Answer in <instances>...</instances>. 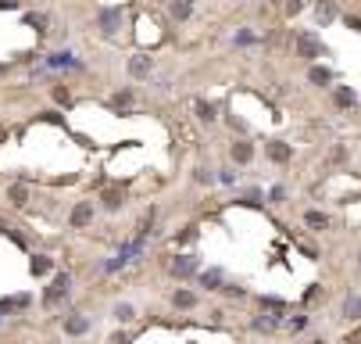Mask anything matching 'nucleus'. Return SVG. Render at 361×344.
I'll return each instance as SVG.
<instances>
[{"instance_id":"4","label":"nucleus","mask_w":361,"mask_h":344,"mask_svg":"<svg viewBox=\"0 0 361 344\" xmlns=\"http://www.w3.org/2000/svg\"><path fill=\"white\" fill-rule=\"evenodd\" d=\"M86 326H90V323H86L83 316H72V319L65 323V330H68V333H86Z\"/></svg>"},{"instance_id":"2","label":"nucleus","mask_w":361,"mask_h":344,"mask_svg":"<svg viewBox=\"0 0 361 344\" xmlns=\"http://www.w3.org/2000/svg\"><path fill=\"white\" fill-rule=\"evenodd\" d=\"M68 294V276H57L54 283H50V290H47V305H54V301H61Z\"/></svg>"},{"instance_id":"1","label":"nucleus","mask_w":361,"mask_h":344,"mask_svg":"<svg viewBox=\"0 0 361 344\" xmlns=\"http://www.w3.org/2000/svg\"><path fill=\"white\" fill-rule=\"evenodd\" d=\"M297 51H300V58H308V61L322 54V47H318V40H315L311 32H300V36H297Z\"/></svg>"},{"instance_id":"14","label":"nucleus","mask_w":361,"mask_h":344,"mask_svg":"<svg viewBox=\"0 0 361 344\" xmlns=\"http://www.w3.org/2000/svg\"><path fill=\"white\" fill-rule=\"evenodd\" d=\"M311 83H329V72H322V68H311Z\"/></svg>"},{"instance_id":"10","label":"nucleus","mask_w":361,"mask_h":344,"mask_svg":"<svg viewBox=\"0 0 361 344\" xmlns=\"http://www.w3.org/2000/svg\"><path fill=\"white\" fill-rule=\"evenodd\" d=\"M114 316L122 319V323H129V319H133V305H118V309H114Z\"/></svg>"},{"instance_id":"18","label":"nucleus","mask_w":361,"mask_h":344,"mask_svg":"<svg viewBox=\"0 0 361 344\" xmlns=\"http://www.w3.org/2000/svg\"><path fill=\"white\" fill-rule=\"evenodd\" d=\"M311 344H326V340H311Z\"/></svg>"},{"instance_id":"16","label":"nucleus","mask_w":361,"mask_h":344,"mask_svg":"<svg viewBox=\"0 0 361 344\" xmlns=\"http://www.w3.org/2000/svg\"><path fill=\"white\" fill-rule=\"evenodd\" d=\"M175 305H183V309H190V305H193V294H186V290H183V294H175Z\"/></svg>"},{"instance_id":"15","label":"nucleus","mask_w":361,"mask_h":344,"mask_svg":"<svg viewBox=\"0 0 361 344\" xmlns=\"http://www.w3.org/2000/svg\"><path fill=\"white\" fill-rule=\"evenodd\" d=\"M175 273H183V276H186V273H193V262H190V258H183V262H175Z\"/></svg>"},{"instance_id":"11","label":"nucleus","mask_w":361,"mask_h":344,"mask_svg":"<svg viewBox=\"0 0 361 344\" xmlns=\"http://www.w3.org/2000/svg\"><path fill=\"white\" fill-rule=\"evenodd\" d=\"M147 72H150L147 58H136V61H133V75H147Z\"/></svg>"},{"instance_id":"3","label":"nucleus","mask_w":361,"mask_h":344,"mask_svg":"<svg viewBox=\"0 0 361 344\" xmlns=\"http://www.w3.org/2000/svg\"><path fill=\"white\" fill-rule=\"evenodd\" d=\"M90 219H93V205H90V201H83V205L72 212V226H75V229H79V226H86Z\"/></svg>"},{"instance_id":"6","label":"nucleus","mask_w":361,"mask_h":344,"mask_svg":"<svg viewBox=\"0 0 361 344\" xmlns=\"http://www.w3.org/2000/svg\"><path fill=\"white\" fill-rule=\"evenodd\" d=\"M268 155H272L275 162H286V158H290V147H283V143H272V147H268Z\"/></svg>"},{"instance_id":"9","label":"nucleus","mask_w":361,"mask_h":344,"mask_svg":"<svg viewBox=\"0 0 361 344\" xmlns=\"http://www.w3.org/2000/svg\"><path fill=\"white\" fill-rule=\"evenodd\" d=\"M347 316H350V319L361 316V298H347Z\"/></svg>"},{"instance_id":"17","label":"nucleus","mask_w":361,"mask_h":344,"mask_svg":"<svg viewBox=\"0 0 361 344\" xmlns=\"http://www.w3.org/2000/svg\"><path fill=\"white\" fill-rule=\"evenodd\" d=\"M318 18L329 22V18H333V8H329V4H318Z\"/></svg>"},{"instance_id":"13","label":"nucleus","mask_w":361,"mask_h":344,"mask_svg":"<svg viewBox=\"0 0 361 344\" xmlns=\"http://www.w3.org/2000/svg\"><path fill=\"white\" fill-rule=\"evenodd\" d=\"M308 226L322 229V226H326V215H318V212H308Z\"/></svg>"},{"instance_id":"12","label":"nucleus","mask_w":361,"mask_h":344,"mask_svg":"<svg viewBox=\"0 0 361 344\" xmlns=\"http://www.w3.org/2000/svg\"><path fill=\"white\" fill-rule=\"evenodd\" d=\"M25 198H29L25 186H11V201H15V205H25Z\"/></svg>"},{"instance_id":"8","label":"nucleus","mask_w":361,"mask_h":344,"mask_svg":"<svg viewBox=\"0 0 361 344\" xmlns=\"http://www.w3.org/2000/svg\"><path fill=\"white\" fill-rule=\"evenodd\" d=\"M172 15H175V18H190V0H175V4H172Z\"/></svg>"},{"instance_id":"7","label":"nucleus","mask_w":361,"mask_h":344,"mask_svg":"<svg viewBox=\"0 0 361 344\" xmlns=\"http://www.w3.org/2000/svg\"><path fill=\"white\" fill-rule=\"evenodd\" d=\"M47 269H50V258H43V255H36V258H32V273H36V276H43Z\"/></svg>"},{"instance_id":"5","label":"nucleus","mask_w":361,"mask_h":344,"mask_svg":"<svg viewBox=\"0 0 361 344\" xmlns=\"http://www.w3.org/2000/svg\"><path fill=\"white\" fill-rule=\"evenodd\" d=\"M251 155H254L251 143H236V147H232V158H236V162H251Z\"/></svg>"}]
</instances>
